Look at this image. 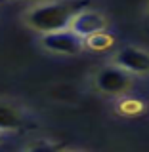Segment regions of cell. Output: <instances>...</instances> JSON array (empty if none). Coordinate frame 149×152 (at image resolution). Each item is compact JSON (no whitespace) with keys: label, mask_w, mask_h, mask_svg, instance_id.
<instances>
[{"label":"cell","mask_w":149,"mask_h":152,"mask_svg":"<svg viewBox=\"0 0 149 152\" xmlns=\"http://www.w3.org/2000/svg\"><path fill=\"white\" fill-rule=\"evenodd\" d=\"M2 2H4V0H0V4H2Z\"/></svg>","instance_id":"30bf717a"},{"label":"cell","mask_w":149,"mask_h":152,"mask_svg":"<svg viewBox=\"0 0 149 152\" xmlns=\"http://www.w3.org/2000/svg\"><path fill=\"white\" fill-rule=\"evenodd\" d=\"M96 86L102 91L111 93V95H119L124 93L128 88L132 86V72H128L126 69L115 65V66H105L98 72L96 76Z\"/></svg>","instance_id":"3957f363"},{"label":"cell","mask_w":149,"mask_h":152,"mask_svg":"<svg viewBox=\"0 0 149 152\" xmlns=\"http://www.w3.org/2000/svg\"><path fill=\"white\" fill-rule=\"evenodd\" d=\"M121 110L124 114H136L142 110V103L140 101H134V99H124L121 103Z\"/></svg>","instance_id":"ba28073f"},{"label":"cell","mask_w":149,"mask_h":152,"mask_svg":"<svg viewBox=\"0 0 149 152\" xmlns=\"http://www.w3.org/2000/svg\"><path fill=\"white\" fill-rule=\"evenodd\" d=\"M105 27H107V21H105V17L99 12L80 10L79 13H75L69 28H73L76 34H80L82 38H88L99 31H105Z\"/></svg>","instance_id":"277c9868"},{"label":"cell","mask_w":149,"mask_h":152,"mask_svg":"<svg viewBox=\"0 0 149 152\" xmlns=\"http://www.w3.org/2000/svg\"><path fill=\"white\" fill-rule=\"evenodd\" d=\"M115 63L132 74L149 72V53L138 48H122L115 57Z\"/></svg>","instance_id":"5b68a950"},{"label":"cell","mask_w":149,"mask_h":152,"mask_svg":"<svg viewBox=\"0 0 149 152\" xmlns=\"http://www.w3.org/2000/svg\"><path fill=\"white\" fill-rule=\"evenodd\" d=\"M84 42H86V48L92 50V51H105V50H109V48L113 46L115 38L109 34V32L99 31V32H96L92 36L84 38Z\"/></svg>","instance_id":"52a82bcc"},{"label":"cell","mask_w":149,"mask_h":152,"mask_svg":"<svg viewBox=\"0 0 149 152\" xmlns=\"http://www.w3.org/2000/svg\"><path fill=\"white\" fill-rule=\"evenodd\" d=\"M42 46L46 50L61 55H75L86 48V42L80 34H76L73 28H61L54 32H44L42 34Z\"/></svg>","instance_id":"7a4b0ae2"},{"label":"cell","mask_w":149,"mask_h":152,"mask_svg":"<svg viewBox=\"0 0 149 152\" xmlns=\"http://www.w3.org/2000/svg\"><path fill=\"white\" fill-rule=\"evenodd\" d=\"M0 142H2V137H0Z\"/></svg>","instance_id":"9c48e42d"},{"label":"cell","mask_w":149,"mask_h":152,"mask_svg":"<svg viewBox=\"0 0 149 152\" xmlns=\"http://www.w3.org/2000/svg\"><path fill=\"white\" fill-rule=\"evenodd\" d=\"M79 2H52L33 8L27 13V23L40 32H54L69 28L75 13L80 12Z\"/></svg>","instance_id":"6da1fadb"},{"label":"cell","mask_w":149,"mask_h":152,"mask_svg":"<svg viewBox=\"0 0 149 152\" xmlns=\"http://www.w3.org/2000/svg\"><path fill=\"white\" fill-rule=\"evenodd\" d=\"M21 126V114L13 107L0 103V131L2 129H16Z\"/></svg>","instance_id":"8992f818"}]
</instances>
